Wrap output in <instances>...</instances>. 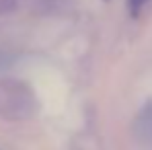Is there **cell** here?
Masks as SVG:
<instances>
[{
	"mask_svg": "<svg viewBox=\"0 0 152 150\" xmlns=\"http://www.w3.org/2000/svg\"><path fill=\"white\" fill-rule=\"evenodd\" d=\"M37 113L33 89L17 78H0V119L27 121Z\"/></svg>",
	"mask_w": 152,
	"mask_h": 150,
	"instance_id": "cell-1",
	"label": "cell"
},
{
	"mask_svg": "<svg viewBox=\"0 0 152 150\" xmlns=\"http://www.w3.org/2000/svg\"><path fill=\"white\" fill-rule=\"evenodd\" d=\"M99 144H97V140L91 136V134H82V136H78L74 142H72V146H70V150H99L97 148Z\"/></svg>",
	"mask_w": 152,
	"mask_h": 150,
	"instance_id": "cell-2",
	"label": "cell"
},
{
	"mask_svg": "<svg viewBox=\"0 0 152 150\" xmlns=\"http://www.w3.org/2000/svg\"><path fill=\"white\" fill-rule=\"evenodd\" d=\"M21 4V0H0V15H8L12 10H17Z\"/></svg>",
	"mask_w": 152,
	"mask_h": 150,
	"instance_id": "cell-3",
	"label": "cell"
},
{
	"mask_svg": "<svg viewBox=\"0 0 152 150\" xmlns=\"http://www.w3.org/2000/svg\"><path fill=\"white\" fill-rule=\"evenodd\" d=\"M148 0H127V4H129V10H132V15H138L140 10H142V6L146 4Z\"/></svg>",
	"mask_w": 152,
	"mask_h": 150,
	"instance_id": "cell-4",
	"label": "cell"
}]
</instances>
